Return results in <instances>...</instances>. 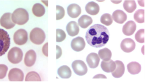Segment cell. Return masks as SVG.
Masks as SVG:
<instances>
[{
  "mask_svg": "<svg viewBox=\"0 0 151 83\" xmlns=\"http://www.w3.org/2000/svg\"><path fill=\"white\" fill-rule=\"evenodd\" d=\"M110 33L105 26L100 24H95L87 30L86 38L88 43L95 48H100L105 46L109 40Z\"/></svg>",
  "mask_w": 151,
  "mask_h": 83,
  "instance_id": "obj_1",
  "label": "cell"
},
{
  "mask_svg": "<svg viewBox=\"0 0 151 83\" xmlns=\"http://www.w3.org/2000/svg\"><path fill=\"white\" fill-rule=\"evenodd\" d=\"M12 20L15 24L22 26L26 23L29 20V14L26 9L18 8L12 14Z\"/></svg>",
  "mask_w": 151,
  "mask_h": 83,
  "instance_id": "obj_2",
  "label": "cell"
},
{
  "mask_svg": "<svg viewBox=\"0 0 151 83\" xmlns=\"http://www.w3.org/2000/svg\"><path fill=\"white\" fill-rule=\"evenodd\" d=\"M10 45V38L7 31L0 28V56L7 52Z\"/></svg>",
  "mask_w": 151,
  "mask_h": 83,
  "instance_id": "obj_3",
  "label": "cell"
},
{
  "mask_svg": "<svg viewBox=\"0 0 151 83\" xmlns=\"http://www.w3.org/2000/svg\"><path fill=\"white\" fill-rule=\"evenodd\" d=\"M29 38L33 43L40 45L44 43L46 38V35L42 29L36 27L32 29L30 32Z\"/></svg>",
  "mask_w": 151,
  "mask_h": 83,
  "instance_id": "obj_4",
  "label": "cell"
},
{
  "mask_svg": "<svg viewBox=\"0 0 151 83\" xmlns=\"http://www.w3.org/2000/svg\"><path fill=\"white\" fill-rule=\"evenodd\" d=\"M23 53L22 50L17 47L12 48L7 55L8 60L11 63L17 64L22 61L23 59Z\"/></svg>",
  "mask_w": 151,
  "mask_h": 83,
  "instance_id": "obj_5",
  "label": "cell"
},
{
  "mask_svg": "<svg viewBox=\"0 0 151 83\" xmlns=\"http://www.w3.org/2000/svg\"><path fill=\"white\" fill-rule=\"evenodd\" d=\"M72 67L75 73L79 76H83L87 72V66L84 62L81 60L74 61L72 64Z\"/></svg>",
  "mask_w": 151,
  "mask_h": 83,
  "instance_id": "obj_6",
  "label": "cell"
},
{
  "mask_svg": "<svg viewBox=\"0 0 151 83\" xmlns=\"http://www.w3.org/2000/svg\"><path fill=\"white\" fill-rule=\"evenodd\" d=\"M14 41L17 45H22L27 43L28 35L27 31L24 29H20L15 32L13 37Z\"/></svg>",
  "mask_w": 151,
  "mask_h": 83,
  "instance_id": "obj_7",
  "label": "cell"
},
{
  "mask_svg": "<svg viewBox=\"0 0 151 83\" xmlns=\"http://www.w3.org/2000/svg\"><path fill=\"white\" fill-rule=\"evenodd\" d=\"M8 78L11 82H22L24 80V74L21 69L14 68L9 71Z\"/></svg>",
  "mask_w": 151,
  "mask_h": 83,
  "instance_id": "obj_8",
  "label": "cell"
},
{
  "mask_svg": "<svg viewBox=\"0 0 151 83\" xmlns=\"http://www.w3.org/2000/svg\"><path fill=\"white\" fill-rule=\"evenodd\" d=\"M0 24L5 29H12L15 26V24L12 20V14L10 13H4L0 19Z\"/></svg>",
  "mask_w": 151,
  "mask_h": 83,
  "instance_id": "obj_9",
  "label": "cell"
},
{
  "mask_svg": "<svg viewBox=\"0 0 151 83\" xmlns=\"http://www.w3.org/2000/svg\"><path fill=\"white\" fill-rule=\"evenodd\" d=\"M120 47L124 52L129 53L134 50L136 47V43L134 40L131 38H125L121 42Z\"/></svg>",
  "mask_w": 151,
  "mask_h": 83,
  "instance_id": "obj_10",
  "label": "cell"
},
{
  "mask_svg": "<svg viewBox=\"0 0 151 83\" xmlns=\"http://www.w3.org/2000/svg\"><path fill=\"white\" fill-rule=\"evenodd\" d=\"M86 43L83 38L78 37L73 39L71 43V47L74 51L77 52L82 51L85 48Z\"/></svg>",
  "mask_w": 151,
  "mask_h": 83,
  "instance_id": "obj_11",
  "label": "cell"
},
{
  "mask_svg": "<svg viewBox=\"0 0 151 83\" xmlns=\"http://www.w3.org/2000/svg\"><path fill=\"white\" fill-rule=\"evenodd\" d=\"M100 58L99 55L95 52H92L88 55L86 57V62L90 68L95 69L99 66Z\"/></svg>",
  "mask_w": 151,
  "mask_h": 83,
  "instance_id": "obj_12",
  "label": "cell"
},
{
  "mask_svg": "<svg viewBox=\"0 0 151 83\" xmlns=\"http://www.w3.org/2000/svg\"><path fill=\"white\" fill-rule=\"evenodd\" d=\"M37 55L33 50H30L26 52L24 58V63L27 67L33 66L36 60Z\"/></svg>",
  "mask_w": 151,
  "mask_h": 83,
  "instance_id": "obj_13",
  "label": "cell"
},
{
  "mask_svg": "<svg viewBox=\"0 0 151 83\" xmlns=\"http://www.w3.org/2000/svg\"><path fill=\"white\" fill-rule=\"evenodd\" d=\"M137 29L136 23L132 21H129L122 27V32L124 35L130 36L134 34Z\"/></svg>",
  "mask_w": 151,
  "mask_h": 83,
  "instance_id": "obj_14",
  "label": "cell"
},
{
  "mask_svg": "<svg viewBox=\"0 0 151 83\" xmlns=\"http://www.w3.org/2000/svg\"><path fill=\"white\" fill-rule=\"evenodd\" d=\"M81 7L76 4H72L68 7V14L72 18H78L81 14Z\"/></svg>",
  "mask_w": 151,
  "mask_h": 83,
  "instance_id": "obj_15",
  "label": "cell"
},
{
  "mask_svg": "<svg viewBox=\"0 0 151 83\" xmlns=\"http://www.w3.org/2000/svg\"><path fill=\"white\" fill-rule=\"evenodd\" d=\"M115 63L116 64V69L112 72V74L114 77L118 78L121 77L124 74L125 67L123 62L120 61H116Z\"/></svg>",
  "mask_w": 151,
  "mask_h": 83,
  "instance_id": "obj_16",
  "label": "cell"
},
{
  "mask_svg": "<svg viewBox=\"0 0 151 83\" xmlns=\"http://www.w3.org/2000/svg\"><path fill=\"white\" fill-rule=\"evenodd\" d=\"M66 31L70 36L74 37L78 34L80 28L76 22L72 21L68 24Z\"/></svg>",
  "mask_w": 151,
  "mask_h": 83,
  "instance_id": "obj_17",
  "label": "cell"
},
{
  "mask_svg": "<svg viewBox=\"0 0 151 83\" xmlns=\"http://www.w3.org/2000/svg\"><path fill=\"white\" fill-rule=\"evenodd\" d=\"M113 19L117 23L122 24L127 19V15L121 10H116L113 13Z\"/></svg>",
  "mask_w": 151,
  "mask_h": 83,
  "instance_id": "obj_18",
  "label": "cell"
},
{
  "mask_svg": "<svg viewBox=\"0 0 151 83\" xmlns=\"http://www.w3.org/2000/svg\"><path fill=\"white\" fill-rule=\"evenodd\" d=\"M86 11L89 14L92 16L96 15L100 11L99 4L94 2H90L87 4L85 7Z\"/></svg>",
  "mask_w": 151,
  "mask_h": 83,
  "instance_id": "obj_19",
  "label": "cell"
},
{
  "mask_svg": "<svg viewBox=\"0 0 151 83\" xmlns=\"http://www.w3.org/2000/svg\"><path fill=\"white\" fill-rule=\"evenodd\" d=\"M101 67L103 71L109 73L114 70L116 69V64L112 60H110L106 61L103 60L101 62Z\"/></svg>",
  "mask_w": 151,
  "mask_h": 83,
  "instance_id": "obj_20",
  "label": "cell"
},
{
  "mask_svg": "<svg viewBox=\"0 0 151 83\" xmlns=\"http://www.w3.org/2000/svg\"><path fill=\"white\" fill-rule=\"evenodd\" d=\"M79 26L83 29H86L93 23L92 18L88 16L84 15L82 16L78 21Z\"/></svg>",
  "mask_w": 151,
  "mask_h": 83,
  "instance_id": "obj_21",
  "label": "cell"
},
{
  "mask_svg": "<svg viewBox=\"0 0 151 83\" xmlns=\"http://www.w3.org/2000/svg\"><path fill=\"white\" fill-rule=\"evenodd\" d=\"M58 74L63 79H68L71 76L72 72L70 68L67 66H62L58 69Z\"/></svg>",
  "mask_w": 151,
  "mask_h": 83,
  "instance_id": "obj_22",
  "label": "cell"
},
{
  "mask_svg": "<svg viewBox=\"0 0 151 83\" xmlns=\"http://www.w3.org/2000/svg\"><path fill=\"white\" fill-rule=\"evenodd\" d=\"M127 68L128 72L132 74H138L141 71V65L136 62L129 63L127 65Z\"/></svg>",
  "mask_w": 151,
  "mask_h": 83,
  "instance_id": "obj_23",
  "label": "cell"
},
{
  "mask_svg": "<svg viewBox=\"0 0 151 83\" xmlns=\"http://www.w3.org/2000/svg\"><path fill=\"white\" fill-rule=\"evenodd\" d=\"M32 11L35 16L40 17L45 14V9L42 4H35L32 7Z\"/></svg>",
  "mask_w": 151,
  "mask_h": 83,
  "instance_id": "obj_24",
  "label": "cell"
},
{
  "mask_svg": "<svg viewBox=\"0 0 151 83\" xmlns=\"http://www.w3.org/2000/svg\"><path fill=\"white\" fill-rule=\"evenodd\" d=\"M123 6L125 11L129 13L134 12L137 7L134 1H125L123 3Z\"/></svg>",
  "mask_w": 151,
  "mask_h": 83,
  "instance_id": "obj_25",
  "label": "cell"
},
{
  "mask_svg": "<svg viewBox=\"0 0 151 83\" xmlns=\"http://www.w3.org/2000/svg\"><path fill=\"white\" fill-rule=\"evenodd\" d=\"M99 55L101 59L104 61H109L111 58L112 53L111 51L107 48L99 50Z\"/></svg>",
  "mask_w": 151,
  "mask_h": 83,
  "instance_id": "obj_26",
  "label": "cell"
},
{
  "mask_svg": "<svg viewBox=\"0 0 151 83\" xmlns=\"http://www.w3.org/2000/svg\"><path fill=\"white\" fill-rule=\"evenodd\" d=\"M134 19L139 23L145 22V11L144 9H138L134 14Z\"/></svg>",
  "mask_w": 151,
  "mask_h": 83,
  "instance_id": "obj_27",
  "label": "cell"
},
{
  "mask_svg": "<svg viewBox=\"0 0 151 83\" xmlns=\"http://www.w3.org/2000/svg\"><path fill=\"white\" fill-rule=\"evenodd\" d=\"M25 81L26 82L41 81V79L38 73L35 71L28 72L26 77Z\"/></svg>",
  "mask_w": 151,
  "mask_h": 83,
  "instance_id": "obj_28",
  "label": "cell"
},
{
  "mask_svg": "<svg viewBox=\"0 0 151 83\" xmlns=\"http://www.w3.org/2000/svg\"><path fill=\"white\" fill-rule=\"evenodd\" d=\"M100 22L105 26H110L112 24L113 22L112 17L109 13H105L101 16Z\"/></svg>",
  "mask_w": 151,
  "mask_h": 83,
  "instance_id": "obj_29",
  "label": "cell"
},
{
  "mask_svg": "<svg viewBox=\"0 0 151 83\" xmlns=\"http://www.w3.org/2000/svg\"><path fill=\"white\" fill-rule=\"evenodd\" d=\"M144 29H141L137 31L135 35V39L137 42L140 43H145Z\"/></svg>",
  "mask_w": 151,
  "mask_h": 83,
  "instance_id": "obj_30",
  "label": "cell"
},
{
  "mask_svg": "<svg viewBox=\"0 0 151 83\" xmlns=\"http://www.w3.org/2000/svg\"><path fill=\"white\" fill-rule=\"evenodd\" d=\"M57 42L63 41L66 38V34L63 30L61 29H57Z\"/></svg>",
  "mask_w": 151,
  "mask_h": 83,
  "instance_id": "obj_31",
  "label": "cell"
},
{
  "mask_svg": "<svg viewBox=\"0 0 151 83\" xmlns=\"http://www.w3.org/2000/svg\"><path fill=\"white\" fill-rule=\"evenodd\" d=\"M57 21L62 19L65 16V10L63 7L59 6H57Z\"/></svg>",
  "mask_w": 151,
  "mask_h": 83,
  "instance_id": "obj_32",
  "label": "cell"
},
{
  "mask_svg": "<svg viewBox=\"0 0 151 83\" xmlns=\"http://www.w3.org/2000/svg\"><path fill=\"white\" fill-rule=\"evenodd\" d=\"M8 68L6 65H0V79H3L6 77Z\"/></svg>",
  "mask_w": 151,
  "mask_h": 83,
  "instance_id": "obj_33",
  "label": "cell"
},
{
  "mask_svg": "<svg viewBox=\"0 0 151 83\" xmlns=\"http://www.w3.org/2000/svg\"><path fill=\"white\" fill-rule=\"evenodd\" d=\"M42 52L43 54L46 57H48V43H46L42 48Z\"/></svg>",
  "mask_w": 151,
  "mask_h": 83,
  "instance_id": "obj_34",
  "label": "cell"
},
{
  "mask_svg": "<svg viewBox=\"0 0 151 83\" xmlns=\"http://www.w3.org/2000/svg\"><path fill=\"white\" fill-rule=\"evenodd\" d=\"M62 50L60 47L59 46H57V59H58L59 58L61 57L62 55Z\"/></svg>",
  "mask_w": 151,
  "mask_h": 83,
  "instance_id": "obj_35",
  "label": "cell"
},
{
  "mask_svg": "<svg viewBox=\"0 0 151 83\" xmlns=\"http://www.w3.org/2000/svg\"><path fill=\"white\" fill-rule=\"evenodd\" d=\"M93 78H104V79H106L107 77H106L105 76V75H103L102 74H98L97 75H96L93 77Z\"/></svg>",
  "mask_w": 151,
  "mask_h": 83,
  "instance_id": "obj_36",
  "label": "cell"
}]
</instances>
